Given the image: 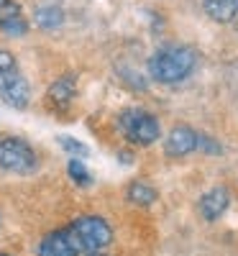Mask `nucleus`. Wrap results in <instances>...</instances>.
Returning a JSON list of instances; mask_svg holds the SVG:
<instances>
[{"mask_svg":"<svg viewBox=\"0 0 238 256\" xmlns=\"http://www.w3.org/2000/svg\"><path fill=\"white\" fill-rule=\"evenodd\" d=\"M194 67H198V52L192 46H182V44L162 46L148 59L151 80H156L162 84H177L187 80Z\"/></svg>","mask_w":238,"mask_h":256,"instance_id":"f257e3e1","label":"nucleus"},{"mask_svg":"<svg viewBox=\"0 0 238 256\" xmlns=\"http://www.w3.org/2000/svg\"><path fill=\"white\" fill-rule=\"evenodd\" d=\"M67 233H70L77 254H84V256L100 254L113 241L110 223H108L105 218H100V216H82V218L72 220L67 226Z\"/></svg>","mask_w":238,"mask_h":256,"instance_id":"f03ea898","label":"nucleus"},{"mask_svg":"<svg viewBox=\"0 0 238 256\" xmlns=\"http://www.w3.org/2000/svg\"><path fill=\"white\" fill-rule=\"evenodd\" d=\"M118 131L134 146H151L154 141H159L162 126L156 116H151L144 108H126L118 116Z\"/></svg>","mask_w":238,"mask_h":256,"instance_id":"7ed1b4c3","label":"nucleus"},{"mask_svg":"<svg viewBox=\"0 0 238 256\" xmlns=\"http://www.w3.org/2000/svg\"><path fill=\"white\" fill-rule=\"evenodd\" d=\"M0 169L13 174H31L38 169V156L34 146L24 138L6 136L0 138Z\"/></svg>","mask_w":238,"mask_h":256,"instance_id":"20e7f679","label":"nucleus"},{"mask_svg":"<svg viewBox=\"0 0 238 256\" xmlns=\"http://www.w3.org/2000/svg\"><path fill=\"white\" fill-rule=\"evenodd\" d=\"M0 98H3V102H8L10 108H16V110L28 108L31 88H28L26 77L20 74L18 70H13V72H0Z\"/></svg>","mask_w":238,"mask_h":256,"instance_id":"39448f33","label":"nucleus"},{"mask_svg":"<svg viewBox=\"0 0 238 256\" xmlns=\"http://www.w3.org/2000/svg\"><path fill=\"white\" fill-rule=\"evenodd\" d=\"M198 138H200V134L192 131V128H187V126L172 128L166 141H164V154L172 156V159L187 156V154H192L194 148H198Z\"/></svg>","mask_w":238,"mask_h":256,"instance_id":"423d86ee","label":"nucleus"},{"mask_svg":"<svg viewBox=\"0 0 238 256\" xmlns=\"http://www.w3.org/2000/svg\"><path fill=\"white\" fill-rule=\"evenodd\" d=\"M228 205H230V192L223 184L208 190L205 195L198 200V210H200V216L205 220H218L223 212L228 210Z\"/></svg>","mask_w":238,"mask_h":256,"instance_id":"0eeeda50","label":"nucleus"},{"mask_svg":"<svg viewBox=\"0 0 238 256\" xmlns=\"http://www.w3.org/2000/svg\"><path fill=\"white\" fill-rule=\"evenodd\" d=\"M38 256H80L67 228H56L52 233H46L38 244Z\"/></svg>","mask_w":238,"mask_h":256,"instance_id":"6e6552de","label":"nucleus"},{"mask_svg":"<svg viewBox=\"0 0 238 256\" xmlns=\"http://www.w3.org/2000/svg\"><path fill=\"white\" fill-rule=\"evenodd\" d=\"M0 28L8 36H24L28 31V24L16 0H0Z\"/></svg>","mask_w":238,"mask_h":256,"instance_id":"1a4fd4ad","label":"nucleus"},{"mask_svg":"<svg viewBox=\"0 0 238 256\" xmlns=\"http://www.w3.org/2000/svg\"><path fill=\"white\" fill-rule=\"evenodd\" d=\"M74 92H77V82L72 74H64L59 80H54V84L49 88V105L54 110H67L72 100H74Z\"/></svg>","mask_w":238,"mask_h":256,"instance_id":"9d476101","label":"nucleus"},{"mask_svg":"<svg viewBox=\"0 0 238 256\" xmlns=\"http://www.w3.org/2000/svg\"><path fill=\"white\" fill-rule=\"evenodd\" d=\"M202 8L212 20L228 24L238 16V0H202Z\"/></svg>","mask_w":238,"mask_h":256,"instance_id":"9b49d317","label":"nucleus"},{"mask_svg":"<svg viewBox=\"0 0 238 256\" xmlns=\"http://www.w3.org/2000/svg\"><path fill=\"white\" fill-rule=\"evenodd\" d=\"M126 198L128 202H134V205H141V208H148V205H154L156 198H159V192L151 187L148 182L138 180V182H131L126 190Z\"/></svg>","mask_w":238,"mask_h":256,"instance_id":"f8f14e48","label":"nucleus"},{"mask_svg":"<svg viewBox=\"0 0 238 256\" xmlns=\"http://www.w3.org/2000/svg\"><path fill=\"white\" fill-rule=\"evenodd\" d=\"M34 20H36V26H41V28H56V26H62L64 13L56 6H44V8H38L34 13Z\"/></svg>","mask_w":238,"mask_h":256,"instance_id":"ddd939ff","label":"nucleus"},{"mask_svg":"<svg viewBox=\"0 0 238 256\" xmlns=\"http://www.w3.org/2000/svg\"><path fill=\"white\" fill-rule=\"evenodd\" d=\"M67 174H70L72 182H77L80 187H90V184H92V174H90V169L84 166L82 159H70V162H67Z\"/></svg>","mask_w":238,"mask_h":256,"instance_id":"4468645a","label":"nucleus"},{"mask_svg":"<svg viewBox=\"0 0 238 256\" xmlns=\"http://www.w3.org/2000/svg\"><path fill=\"white\" fill-rule=\"evenodd\" d=\"M56 141H59V146L64 148V152L72 154V159H80V156H88L90 154V148L84 146V144H80L77 138H72V136H59Z\"/></svg>","mask_w":238,"mask_h":256,"instance_id":"2eb2a0df","label":"nucleus"},{"mask_svg":"<svg viewBox=\"0 0 238 256\" xmlns=\"http://www.w3.org/2000/svg\"><path fill=\"white\" fill-rule=\"evenodd\" d=\"M13 70H16V56L0 49V72H13Z\"/></svg>","mask_w":238,"mask_h":256,"instance_id":"dca6fc26","label":"nucleus"},{"mask_svg":"<svg viewBox=\"0 0 238 256\" xmlns=\"http://www.w3.org/2000/svg\"><path fill=\"white\" fill-rule=\"evenodd\" d=\"M92 256H105V254H92Z\"/></svg>","mask_w":238,"mask_h":256,"instance_id":"f3484780","label":"nucleus"},{"mask_svg":"<svg viewBox=\"0 0 238 256\" xmlns=\"http://www.w3.org/2000/svg\"><path fill=\"white\" fill-rule=\"evenodd\" d=\"M0 256H10V254H0Z\"/></svg>","mask_w":238,"mask_h":256,"instance_id":"a211bd4d","label":"nucleus"}]
</instances>
